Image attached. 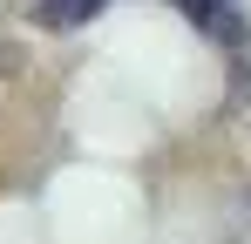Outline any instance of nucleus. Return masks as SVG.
Instances as JSON below:
<instances>
[{"instance_id":"obj_1","label":"nucleus","mask_w":251,"mask_h":244,"mask_svg":"<svg viewBox=\"0 0 251 244\" xmlns=\"http://www.w3.org/2000/svg\"><path fill=\"white\" fill-rule=\"evenodd\" d=\"M190 27L217 48H245V14H238V0H170Z\"/></svg>"},{"instance_id":"obj_2","label":"nucleus","mask_w":251,"mask_h":244,"mask_svg":"<svg viewBox=\"0 0 251 244\" xmlns=\"http://www.w3.org/2000/svg\"><path fill=\"white\" fill-rule=\"evenodd\" d=\"M102 7H109V0H34V27H48V34H68V27H88Z\"/></svg>"}]
</instances>
